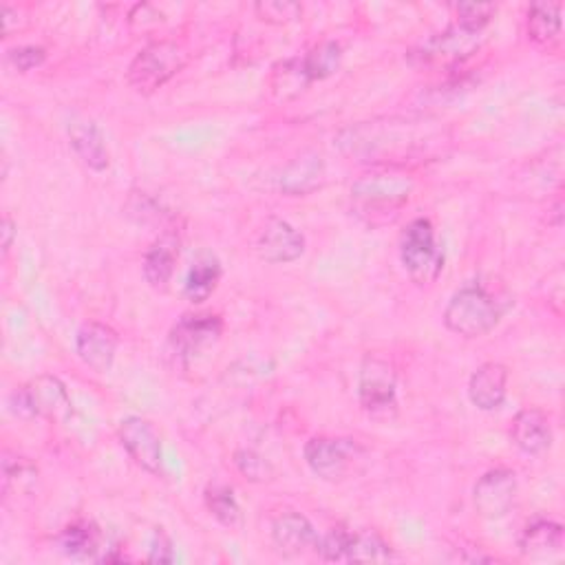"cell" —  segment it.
Listing matches in <instances>:
<instances>
[{"label":"cell","instance_id":"obj_1","mask_svg":"<svg viewBox=\"0 0 565 565\" xmlns=\"http://www.w3.org/2000/svg\"><path fill=\"white\" fill-rule=\"evenodd\" d=\"M440 142L442 133L436 124L405 117L360 122L338 135V146L344 155L373 163H398L431 155Z\"/></svg>","mask_w":565,"mask_h":565},{"label":"cell","instance_id":"obj_2","mask_svg":"<svg viewBox=\"0 0 565 565\" xmlns=\"http://www.w3.org/2000/svg\"><path fill=\"white\" fill-rule=\"evenodd\" d=\"M504 312L506 305L497 292L484 283H468L451 296L444 309V325L457 336L479 338L497 327Z\"/></svg>","mask_w":565,"mask_h":565},{"label":"cell","instance_id":"obj_3","mask_svg":"<svg viewBox=\"0 0 565 565\" xmlns=\"http://www.w3.org/2000/svg\"><path fill=\"white\" fill-rule=\"evenodd\" d=\"M185 63L188 54L181 45L172 41H157L146 45L133 58L126 71V80L137 93L150 95L168 80H172L185 67Z\"/></svg>","mask_w":565,"mask_h":565},{"label":"cell","instance_id":"obj_4","mask_svg":"<svg viewBox=\"0 0 565 565\" xmlns=\"http://www.w3.org/2000/svg\"><path fill=\"white\" fill-rule=\"evenodd\" d=\"M405 270L416 285H433L444 270V255L436 241V230L429 219H414L400 241Z\"/></svg>","mask_w":565,"mask_h":565},{"label":"cell","instance_id":"obj_5","mask_svg":"<svg viewBox=\"0 0 565 565\" xmlns=\"http://www.w3.org/2000/svg\"><path fill=\"white\" fill-rule=\"evenodd\" d=\"M10 407L21 418H47L56 422H65L74 414L69 392L56 375H38L30 385L16 389Z\"/></svg>","mask_w":565,"mask_h":565},{"label":"cell","instance_id":"obj_6","mask_svg":"<svg viewBox=\"0 0 565 565\" xmlns=\"http://www.w3.org/2000/svg\"><path fill=\"white\" fill-rule=\"evenodd\" d=\"M358 398L369 416L387 418L398 405V375L389 360L366 355L360 366Z\"/></svg>","mask_w":565,"mask_h":565},{"label":"cell","instance_id":"obj_7","mask_svg":"<svg viewBox=\"0 0 565 565\" xmlns=\"http://www.w3.org/2000/svg\"><path fill=\"white\" fill-rule=\"evenodd\" d=\"M364 460V451L353 440L342 438H312L305 444L307 466L325 482H342Z\"/></svg>","mask_w":565,"mask_h":565},{"label":"cell","instance_id":"obj_8","mask_svg":"<svg viewBox=\"0 0 565 565\" xmlns=\"http://www.w3.org/2000/svg\"><path fill=\"white\" fill-rule=\"evenodd\" d=\"M414 181L403 174H369L351 188V197L362 213L383 215L407 204Z\"/></svg>","mask_w":565,"mask_h":565},{"label":"cell","instance_id":"obj_9","mask_svg":"<svg viewBox=\"0 0 565 565\" xmlns=\"http://www.w3.org/2000/svg\"><path fill=\"white\" fill-rule=\"evenodd\" d=\"M482 34L484 32L479 30H471L455 23L447 32L429 38L420 47V52L414 54V58H418L422 65H457L479 49Z\"/></svg>","mask_w":565,"mask_h":565},{"label":"cell","instance_id":"obj_10","mask_svg":"<svg viewBox=\"0 0 565 565\" xmlns=\"http://www.w3.org/2000/svg\"><path fill=\"white\" fill-rule=\"evenodd\" d=\"M120 442L128 457L146 473L159 475L163 466L161 440L152 425L139 416H128L120 425Z\"/></svg>","mask_w":565,"mask_h":565},{"label":"cell","instance_id":"obj_11","mask_svg":"<svg viewBox=\"0 0 565 565\" xmlns=\"http://www.w3.org/2000/svg\"><path fill=\"white\" fill-rule=\"evenodd\" d=\"M224 323L215 314H185L170 331V347L179 358H191L222 338Z\"/></svg>","mask_w":565,"mask_h":565},{"label":"cell","instance_id":"obj_12","mask_svg":"<svg viewBox=\"0 0 565 565\" xmlns=\"http://www.w3.org/2000/svg\"><path fill=\"white\" fill-rule=\"evenodd\" d=\"M517 475L508 468H493L479 477L473 490L475 508L486 519L504 517L517 499Z\"/></svg>","mask_w":565,"mask_h":565},{"label":"cell","instance_id":"obj_13","mask_svg":"<svg viewBox=\"0 0 565 565\" xmlns=\"http://www.w3.org/2000/svg\"><path fill=\"white\" fill-rule=\"evenodd\" d=\"M117 344H120V338L115 329L95 320L84 323L76 338V349L80 360L98 373H106L113 366Z\"/></svg>","mask_w":565,"mask_h":565},{"label":"cell","instance_id":"obj_14","mask_svg":"<svg viewBox=\"0 0 565 565\" xmlns=\"http://www.w3.org/2000/svg\"><path fill=\"white\" fill-rule=\"evenodd\" d=\"M257 252L265 263H292L305 252V237L283 219H270L257 241Z\"/></svg>","mask_w":565,"mask_h":565},{"label":"cell","instance_id":"obj_15","mask_svg":"<svg viewBox=\"0 0 565 565\" xmlns=\"http://www.w3.org/2000/svg\"><path fill=\"white\" fill-rule=\"evenodd\" d=\"M508 392V369L501 362H484L468 381V398L479 411H495Z\"/></svg>","mask_w":565,"mask_h":565},{"label":"cell","instance_id":"obj_16","mask_svg":"<svg viewBox=\"0 0 565 565\" xmlns=\"http://www.w3.org/2000/svg\"><path fill=\"white\" fill-rule=\"evenodd\" d=\"M272 539L274 545L290 556L305 554L312 547H318L320 536L316 534L312 521L301 512H283L272 523Z\"/></svg>","mask_w":565,"mask_h":565},{"label":"cell","instance_id":"obj_17","mask_svg":"<svg viewBox=\"0 0 565 565\" xmlns=\"http://www.w3.org/2000/svg\"><path fill=\"white\" fill-rule=\"evenodd\" d=\"M510 438L528 455H541L552 447V427L541 409H521L510 422Z\"/></svg>","mask_w":565,"mask_h":565},{"label":"cell","instance_id":"obj_18","mask_svg":"<svg viewBox=\"0 0 565 565\" xmlns=\"http://www.w3.org/2000/svg\"><path fill=\"white\" fill-rule=\"evenodd\" d=\"M563 526L552 519H534L530 521L519 536V550L530 558H552L563 550Z\"/></svg>","mask_w":565,"mask_h":565},{"label":"cell","instance_id":"obj_19","mask_svg":"<svg viewBox=\"0 0 565 565\" xmlns=\"http://www.w3.org/2000/svg\"><path fill=\"white\" fill-rule=\"evenodd\" d=\"M325 179V161L316 152H305L296 157L281 174V191L292 197L309 195L320 188Z\"/></svg>","mask_w":565,"mask_h":565},{"label":"cell","instance_id":"obj_20","mask_svg":"<svg viewBox=\"0 0 565 565\" xmlns=\"http://www.w3.org/2000/svg\"><path fill=\"white\" fill-rule=\"evenodd\" d=\"M179 259V239L172 233L161 235L144 257V279L152 290H166Z\"/></svg>","mask_w":565,"mask_h":565},{"label":"cell","instance_id":"obj_21","mask_svg":"<svg viewBox=\"0 0 565 565\" xmlns=\"http://www.w3.org/2000/svg\"><path fill=\"white\" fill-rule=\"evenodd\" d=\"M69 139H71L76 155L80 157V161L87 168H91L95 172H102L109 168V161H111L109 148H106L104 135L95 122H91V120L74 122L69 126Z\"/></svg>","mask_w":565,"mask_h":565},{"label":"cell","instance_id":"obj_22","mask_svg":"<svg viewBox=\"0 0 565 565\" xmlns=\"http://www.w3.org/2000/svg\"><path fill=\"white\" fill-rule=\"evenodd\" d=\"M219 281H222L219 259L211 252H204L193 261L191 270H188L183 294L191 303H204L215 294Z\"/></svg>","mask_w":565,"mask_h":565},{"label":"cell","instance_id":"obj_23","mask_svg":"<svg viewBox=\"0 0 565 565\" xmlns=\"http://www.w3.org/2000/svg\"><path fill=\"white\" fill-rule=\"evenodd\" d=\"M528 36L541 47L561 41V3H534L528 10Z\"/></svg>","mask_w":565,"mask_h":565},{"label":"cell","instance_id":"obj_24","mask_svg":"<svg viewBox=\"0 0 565 565\" xmlns=\"http://www.w3.org/2000/svg\"><path fill=\"white\" fill-rule=\"evenodd\" d=\"M60 545L69 556L76 558H89L95 556L98 550H102V534L98 530L95 523L91 521H76L71 526L65 528L63 536H60Z\"/></svg>","mask_w":565,"mask_h":565},{"label":"cell","instance_id":"obj_25","mask_svg":"<svg viewBox=\"0 0 565 565\" xmlns=\"http://www.w3.org/2000/svg\"><path fill=\"white\" fill-rule=\"evenodd\" d=\"M396 554L378 532H353L347 563H389Z\"/></svg>","mask_w":565,"mask_h":565},{"label":"cell","instance_id":"obj_26","mask_svg":"<svg viewBox=\"0 0 565 565\" xmlns=\"http://www.w3.org/2000/svg\"><path fill=\"white\" fill-rule=\"evenodd\" d=\"M206 506L211 515L226 528L239 530L244 526V512L241 506L233 493V488L224 484H213L206 488Z\"/></svg>","mask_w":565,"mask_h":565},{"label":"cell","instance_id":"obj_27","mask_svg":"<svg viewBox=\"0 0 565 565\" xmlns=\"http://www.w3.org/2000/svg\"><path fill=\"white\" fill-rule=\"evenodd\" d=\"M312 84L309 78L305 76L303 63L301 58H292V60H283L272 69V78H270V87L274 91V95L279 100H292L298 93L305 91V87Z\"/></svg>","mask_w":565,"mask_h":565},{"label":"cell","instance_id":"obj_28","mask_svg":"<svg viewBox=\"0 0 565 565\" xmlns=\"http://www.w3.org/2000/svg\"><path fill=\"white\" fill-rule=\"evenodd\" d=\"M340 60H342V47L334 41H325L316 45L305 58H301L309 82L325 80L331 74H336V69L340 67Z\"/></svg>","mask_w":565,"mask_h":565},{"label":"cell","instance_id":"obj_29","mask_svg":"<svg viewBox=\"0 0 565 565\" xmlns=\"http://www.w3.org/2000/svg\"><path fill=\"white\" fill-rule=\"evenodd\" d=\"M257 16L270 25H287L303 16V8L290 0H265V3L255 5Z\"/></svg>","mask_w":565,"mask_h":565},{"label":"cell","instance_id":"obj_30","mask_svg":"<svg viewBox=\"0 0 565 565\" xmlns=\"http://www.w3.org/2000/svg\"><path fill=\"white\" fill-rule=\"evenodd\" d=\"M235 464H237V468H239V473L246 477V479H250V482H268V479H272L274 477V468H272V464L263 457V455H259L257 451H252V449H241V451H237L235 453Z\"/></svg>","mask_w":565,"mask_h":565},{"label":"cell","instance_id":"obj_31","mask_svg":"<svg viewBox=\"0 0 565 565\" xmlns=\"http://www.w3.org/2000/svg\"><path fill=\"white\" fill-rule=\"evenodd\" d=\"M351 536H353V532L347 530V528H342V526L331 528V530L318 541V550H320L323 558H325V561H331V563H347V552H349Z\"/></svg>","mask_w":565,"mask_h":565},{"label":"cell","instance_id":"obj_32","mask_svg":"<svg viewBox=\"0 0 565 565\" xmlns=\"http://www.w3.org/2000/svg\"><path fill=\"white\" fill-rule=\"evenodd\" d=\"M457 10V23L471 30L484 32V27L493 21L497 8L490 3H462L455 8Z\"/></svg>","mask_w":565,"mask_h":565},{"label":"cell","instance_id":"obj_33","mask_svg":"<svg viewBox=\"0 0 565 565\" xmlns=\"http://www.w3.org/2000/svg\"><path fill=\"white\" fill-rule=\"evenodd\" d=\"M3 473H5V486H25V482L34 484L36 482V466L30 464L25 457H5L3 460Z\"/></svg>","mask_w":565,"mask_h":565},{"label":"cell","instance_id":"obj_34","mask_svg":"<svg viewBox=\"0 0 565 565\" xmlns=\"http://www.w3.org/2000/svg\"><path fill=\"white\" fill-rule=\"evenodd\" d=\"M47 58V52L43 47H19L10 52V63L19 69V71H32L36 67H41Z\"/></svg>","mask_w":565,"mask_h":565},{"label":"cell","instance_id":"obj_35","mask_svg":"<svg viewBox=\"0 0 565 565\" xmlns=\"http://www.w3.org/2000/svg\"><path fill=\"white\" fill-rule=\"evenodd\" d=\"M148 561L152 563H172L174 561V550H172V541L170 536L157 528L152 539H150V547H148Z\"/></svg>","mask_w":565,"mask_h":565},{"label":"cell","instance_id":"obj_36","mask_svg":"<svg viewBox=\"0 0 565 565\" xmlns=\"http://www.w3.org/2000/svg\"><path fill=\"white\" fill-rule=\"evenodd\" d=\"M0 237H3V255L8 257L16 237V226L10 217H3V224H0Z\"/></svg>","mask_w":565,"mask_h":565}]
</instances>
